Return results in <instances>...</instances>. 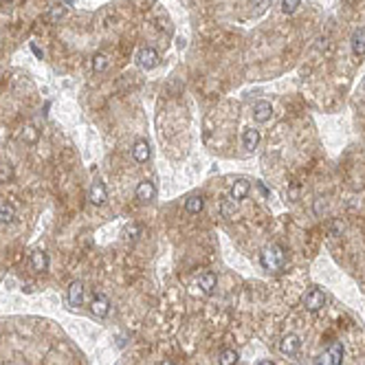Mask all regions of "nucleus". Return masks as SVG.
Here are the masks:
<instances>
[{"instance_id": "obj_1", "label": "nucleus", "mask_w": 365, "mask_h": 365, "mask_svg": "<svg viewBox=\"0 0 365 365\" xmlns=\"http://www.w3.org/2000/svg\"><path fill=\"white\" fill-rule=\"evenodd\" d=\"M260 262L266 271H282L284 269V262H286V253L279 245H269L262 249L260 253Z\"/></svg>"}, {"instance_id": "obj_2", "label": "nucleus", "mask_w": 365, "mask_h": 365, "mask_svg": "<svg viewBox=\"0 0 365 365\" xmlns=\"http://www.w3.org/2000/svg\"><path fill=\"white\" fill-rule=\"evenodd\" d=\"M343 343L341 341H334L330 343V348H328L324 354L317 356V361L315 365H341L343 363Z\"/></svg>"}, {"instance_id": "obj_3", "label": "nucleus", "mask_w": 365, "mask_h": 365, "mask_svg": "<svg viewBox=\"0 0 365 365\" xmlns=\"http://www.w3.org/2000/svg\"><path fill=\"white\" fill-rule=\"evenodd\" d=\"M159 62H161L159 53H156L152 46L139 48V53H137V64H139V69L152 71V69H156V66H159Z\"/></svg>"}, {"instance_id": "obj_4", "label": "nucleus", "mask_w": 365, "mask_h": 365, "mask_svg": "<svg viewBox=\"0 0 365 365\" xmlns=\"http://www.w3.org/2000/svg\"><path fill=\"white\" fill-rule=\"evenodd\" d=\"M326 301H328V297L326 293L321 288H310L306 295H303V306H306V310H310V313H317V310H321L326 306Z\"/></svg>"}, {"instance_id": "obj_5", "label": "nucleus", "mask_w": 365, "mask_h": 365, "mask_svg": "<svg viewBox=\"0 0 365 365\" xmlns=\"http://www.w3.org/2000/svg\"><path fill=\"white\" fill-rule=\"evenodd\" d=\"M106 200H108L106 185H103L101 180H95L88 190V203L95 205V207H101V205H106Z\"/></svg>"}, {"instance_id": "obj_6", "label": "nucleus", "mask_w": 365, "mask_h": 365, "mask_svg": "<svg viewBox=\"0 0 365 365\" xmlns=\"http://www.w3.org/2000/svg\"><path fill=\"white\" fill-rule=\"evenodd\" d=\"M249 190H251V182H249L247 178H238V180H233L231 182V187H229V198L231 200H245L249 196Z\"/></svg>"}, {"instance_id": "obj_7", "label": "nucleus", "mask_w": 365, "mask_h": 365, "mask_svg": "<svg viewBox=\"0 0 365 365\" xmlns=\"http://www.w3.org/2000/svg\"><path fill=\"white\" fill-rule=\"evenodd\" d=\"M301 348V339L297 334H286V337L279 341V352L286 356H295Z\"/></svg>"}, {"instance_id": "obj_8", "label": "nucleus", "mask_w": 365, "mask_h": 365, "mask_svg": "<svg viewBox=\"0 0 365 365\" xmlns=\"http://www.w3.org/2000/svg\"><path fill=\"white\" fill-rule=\"evenodd\" d=\"M90 310H93L95 317H108V313H110V299H108L106 295H95L93 301H90Z\"/></svg>"}, {"instance_id": "obj_9", "label": "nucleus", "mask_w": 365, "mask_h": 365, "mask_svg": "<svg viewBox=\"0 0 365 365\" xmlns=\"http://www.w3.org/2000/svg\"><path fill=\"white\" fill-rule=\"evenodd\" d=\"M66 299H69V306L80 308L84 303V284L82 282H71L69 293H66Z\"/></svg>"}, {"instance_id": "obj_10", "label": "nucleus", "mask_w": 365, "mask_h": 365, "mask_svg": "<svg viewBox=\"0 0 365 365\" xmlns=\"http://www.w3.org/2000/svg\"><path fill=\"white\" fill-rule=\"evenodd\" d=\"M273 117V106L269 101H258L253 106V119L258 121V124H266Z\"/></svg>"}, {"instance_id": "obj_11", "label": "nucleus", "mask_w": 365, "mask_h": 365, "mask_svg": "<svg viewBox=\"0 0 365 365\" xmlns=\"http://www.w3.org/2000/svg\"><path fill=\"white\" fill-rule=\"evenodd\" d=\"M156 196V187L152 180H141L137 187V198L141 200V203H150V200H154Z\"/></svg>"}, {"instance_id": "obj_12", "label": "nucleus", "mask_w": 365, "mask_h": 365, "mask_svg": "<svg viewBox=\"0 0 365 365\" xmlns=\"http://www.w3.org/2000/svg\"><path fill=\"white\" fill-rule=\"evenodd\" d=\"M350 44H352V53H354V55H358V57L365 55V27L356 29V31L352 33Z\"/></svg>"}, {"instance_id": "obj_13", "label": "nucleus", "mask_w": 365, "mask_h": 365, "mask_svg": "<svg viewBox=\"0 0 365 365\" xmlns=\"http://www.w3.org/2000/svg\"><path fill=\"white\" fill-rule=\"evenodd\" d=\"M150 143L145 141V139H139V141L135 143V148H132V159H135L137 163H145L150 159Z\"/></svg>"}, {"instance_id": "obj_14", "label": "nucleus", "mask_w": 365, "mask_h": 365, "mask_svg": "<svg viewBox=\"0 0 365 365\" xmlns=\"http://www.w3.org/2000/svg\"><path fill=\"white\" fill-rule=\"evenodd\" d=\"M216 284H218V277H216V273H211V271H207V273H203V275L198 277V286H200V290H203L205 295L214 293Z\"/></svg>"}, {"instance_id": "obj_15", "label": "nucleus", "mask_w": 365, "mask_h": 365, "mask_svg": "<svg viewBox=\"0 0 365 365\" xmlns=\"http://www.w3.org/2000/svg\"><path fill=\"white\" fill-rule=\"evenodd\" d=\"M242 145H245V150L253 152L260 145V130H255V128H247L245 135H242Z\"/></svg>"}, {"instance_id": "obj_16", "label": "nucleus", "mask_w": 365, "mask_h": 365, "mask_svg": "<svg viewBox=\"0 0 365 365\" xmlns=\"http://www.w3.org/2000/svg\"><path fill=\"white\" fill-rule=\"evenodd\" d=\"M31 269L38 271V273H42V271L48 269V255H46L44 251H35V253L31 255Z\"/></svg>"}, {"instance_id": "obj_17", "label": "nucleus", "mask_w": 365, "mask_h": 365, "mask_svg": "<svg viewBox=\"0 0 365 365\" xmlns=\"http://www.w3.org/2000/svg\"><path fill=\"white\" fill-rule=\"evenodd\" d=\"M38 137H40V132L35 130L31 124H27V126H24L22 130H20V141L27 143V145H33L35 141H38Z\"/></svg>"}, {"instance_id": "obj_18", "label": "nucleus", "mask_w": 365, "mask_h": 365, "mask_svg": "<svg viewBox=\"0 0 365 365\" xmlns=\"http://www.w3.org/2000/svg\"><path fill=\"white\" fill-rule=\"evenodd\" d=\"M16 220V207L9 203H0V224H9Z\"/></svg>"}, {"instance_id": "obj_19", "label": "nucleus", "mask_w": 365, "mask_h": 365, "mask_svg": "<svg viewBox=\"0 0 365 365\" xmlns=\"http://www.w3.org/2000/svg\"><path fill=\"white\" fill-rule=\"evenodd\" d=\"M218 211H220V216L222 218H235V200H231V198H222L220 200V205H218Z\"/></svg>"}, {"instance_id": "obj_20", "label": "nucleus", "mask_w": 365, "mask_h": 365, "mask_svg": "<svg viewBox=\"0 0 365 365\" xmlns=\"http://www.w3.org/2000/svg\"><path fill=\"white\" fill-rule=\"evenodd\" d=\"M218 365H238V352L224 348L220 354H218Z\"/></svg>"}, {"instance_id": "obj_21", "label": "nucleus", "mask_w": 365, "mask_h": 365, "mask_svg": "<svg viewBox=\"0 0 365 365\" xmlns=\"http://www.w3.org/2000/svg\"><path fill=\"white\" fill-rule=\"evenodd\" d=\"M203 207H205L203 196H192V198L185 200V209L190 211V214H200V211H203Z\"/></svg>"}, {"instance_id": "obj_22", "label": "nucleus", "mask_w": 365, "mask_h": 365, "mask_svg": "<svg viewBox=\"0 0 365 365\" xmlns=\"http://www.w3.org/2000/svg\"><path fill=\"white\" fill-rule=\"evenodd\" d=\"M90 66H93V71L95 73H103L108 69V57L103 55V53H95L93 55V62H90Z\"/></svg>"}, {"instance_id": "obj_23", "label": "nucleus", "mask_w": 365, "mask_h": 365, "mask_svg": "<svg viewBox=\"0 0 365 365\" xmlns=\"http://www.w3.org/2000/svg\"><path fill=\"white\" fill-rule=\"evenodd\" d=\"M14 178V165L9 161H0V182H9Z\"/></svg>"}, {"instance_id": "obj_24", "label": "nucleus", "mask_w": 365, "mask_h": 365, "mask_svg": "<svg viewBox=\"0 0 365 365\" xmlns=\"http://www.w3.org/2000/svg\"><path fill=\"white\" fill-rule=\"evenodd\" d=\"M299 5H301V0H282V5H279V7H282V11L286 16H293L297 9H299Z\"/></svg>"}, {"instance_id": "obj_25", "label": "nucleus", "mask_w": 365, "mask_h": 365, "mask_svg": "<svg viewBox=\"0 0 365 365\" xmlns=\"http://www.w3.org/2000/svg\"><path fill=\"white\" fill-rule=\"evenodd\" d=\"M64 14H66V9L62 7V5H55V7L48 11V22H53V24L59 22V20L64 18Z\"/></svg>"}, {"instance_id": "obj_26", "label": "nucleus", "mask_w": 365, "mask_h": 365, "mask_svg": "<svg viewBox=\"0 0 365 365\" xmlns=\"http://www.w3.org/2000/svg\"><path fill=\"white\" fill-rule=\"evenodd\" d=\"M253 7H255V9H253V16H262L264 11L271 7V0H255Z\"/></svg>"}, {"instance_id": "obj_27", "label": "nucleus", "mask_w": 365, "mask_h": 365, "mask_svg": "<svg viewBox=\"0 0 365 365\" xmlns=\"http://www.w3.org/2000/svg\"><path fill=\"white\" fill-rule=\"evenodd\" d=\"M139 233H141V229H139L137 224H130V227L126 229V238H132V240H135Z\"/></svg>"}, {"instance_id": "obj_28", "label": "nucleus", "mask_w": 365, "mask_h": 365, "mask_svg": "<svg viewBox=\"0 0 365 365\" xmlns=\"http://www.w3.org/2000/svg\"><path fill=\"white\" fill-rule=\"evenodd\" d=\"M258 365H275V363L269 361V358H264V361H258Z\"/></svg>"}, {"instance_id": "obj_29", "label": "nucleus", "mask_w": 365, "mask_h": 365, "mask_svg": "<svg viewBox=\"0 0 365 365\" xmlns=\"http://www.w3.org/2000/svg\"><path fill=\"white\" fill-rule=\"evenodd\" d=\"M31 48H33V53H35V55H38V57H42V51H40V48H38V46H35V44H33Z\"/></svg>"}, {"instance_id": "obj_30", "label": "nucleus", "mask_w": 365, "mask_h": 365, "mask_svg": "<svg viewBox=\"0 0 365 365\" xmlns=\"http://www.w3.org/2000/svg\"><path fill=\"white\" fill-rule=\"evenodd\" d=\"M163 365H174V363H172V361H165V363H163Z\"/></svg>"}, {"instance_id": "obj_31", "label": "nucleus", "mask_w": 365, "mask_h": 365, "mask_svg": "<svg viewBox=\"0 0 365 365\" xmlns=\"http://www.w3.org/2000/svg\"><path fill=\"white\" fill-rule=\"evenodd\" d=\"M3 3H11V0H3Z\"/></svg>"}, {"instance_id": "obj_32", "label": "nucleus", "mask_w": 365, "mask_h": 365, "mask_svg": "<svg viewBox=\"0 0 365 365\" xmlns=\"http://www.w3.org/2000/svg\"><path fill=\"white\" fill-rule=\"evenodd\" d=\"M363 90H365V80H363Z\"/></svg>"}]
</instances>
